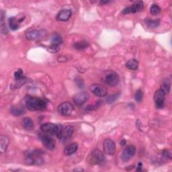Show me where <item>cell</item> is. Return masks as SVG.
Returning <instances> with one entry per match:
<instances>
[{"label":"cell","mask_w":172,"mask_h":172,"mask_svg":"<svg viewBox=\"0 0 172 172\" xmlns=\"http://www.w3.org/2000/svg\"><path fill=\"white\" fill-rule=\"evenodd\" d=\"M161 11V8L157 5V4H153L150 8V12L153 15H157L158 13H159Z\"/></svg>","instance_id":"obj_28"},{"label":"cell","mask_w":172,"mask_h":172,"mask_svg":"<svg viewBox=\"0 0 172 172\" xmlns=\"http://www.w3.org/2000/svg\"><path fill=\"white\" fill-rule=\"evenodd\" d=\"M143 7L144 5L143 2H137L131 6L124 8L122 10V13H124V14H127V13H134L141 12L143 10Z\"/></svg>","instance_id":"obj_13"},{"label":"cell","mask_w":172,"mask_h":172,"mask_svg":"<svg viewBox=\"0 0 172 172\" xmlns=\"http://www.w3.org/2000/svg\"><path fill=\"white\" fill-rule=\"evenodd\" d=\"M120 144L121 146H124L127 144V141L125 140V139H122V140H121V141H120Z\"/></svg>","instance_id":"obj_36"},{"label":"cell","mask_w":172,"mask_h":172,"mask_svg":"<svg viewBox=\"0 0 172 172\" xmlns=\"http://www.w3.org/2000/svg\"><path fill=\"white\" fill-rule=\"evenodd\" d=\"M147 25L149 28H157L159 25V20L147 19L145 21Z\"/></svg>","instance_id":"obj_27"},{"label":"cell","mask_w":172,"mask_h":172,"mask_svg":"<svg viewBox=\"0 0 172 172\" xmlns=\"http://www.w3.org/2000/svg\"><path fill=\"white\" fill-rule=\"evenodd\" d=\"M14 77L15 80H19V79H22L24 77V72H23L22 69H17L14 72Z\"/></svg>","instance_id":"obj_30"},{"label":"cell","mask_w":172,"mask_h":172,"mask_svg":"<svg viewBox=\"0 0 172 172\" xmlns=\"http://www.w3.org/2000/svg\"><path fill=\"white\" fill-rule=\"evenodd\" d=\"M25 104L26 108L30 111H40L46 109L47 107V102L40 97L27 96Z\"/></svg>","instance_id":"obj_1"},{"label":"cell","mask_w":172,"mask_h":172,"mask_svg":"<svg viewBox=\"0 0 172 172\" xmlns=\"http://www.w3.org/2000/svg\"><path fill=\"white\" fill-rule=\"evenodd\" d=\"M166 94L161 89L155 91L154 94V100L156 108L158 109H162L165 105V99Z\"/></svg>","instance_id":"obj_8"},{"label":"cell","mask_w":172,"mask_h":172,"mask_svg":"<svg viewBox=\"0 0 172 172\" xmlns=\"http://www.w3.org/2000/svg\"><path fill=\"white\" fill-rule=\"evenodd\" d=\"M40 36V32L38 30H31L26 32V37L30 40H35L39 39Z\"/></svg>","instance_id":"obj_17"},{"label":"cell","mask_w":172,"mask_h":172,"mask_svg":"<svg viewBox=\"0 0 172 172\" xmlns=\"http://www.w3.org/2000/svg\"><path fill=\"white\" fill-rule=\"evenodd\" d=\"M118 94H116L114 96H110L108 99H107V102H108V103H112L116 100L118 98Z\"/></svg>","instance_id":"obj_32"},{"label":"cell","mask_w":172,"mask_h":172,"mask_svg":"<svg viewBox=\"0 0 172 172\" xmlns=\"http://www.w3.org/2000/svg\"><path fill=\"white\" fill-rule=\"evenodd\" d=\"M90 90L93 94L97 97H104L108 93L107 88L103 85L98 84V83L92 84L90 87Z\"/></svg>","instance_id":"obj_9"},{"label":"cell","mask_w":172,"mask_h":172,"mask_svg":"<svg viewBox=\"0 0 172 172\" xmlns=\"http://www.w3.org/2000/svg\"><path fill=\"white\" fill-rule=\"evenodd\" d=\"M91 161L95 164L103 165L106 163V158L102 153L99 149H95L91 153Z\"/></svg>","instance_id":"obj_7"},{"label":"cell","mask_w":172,"mask_h":172,"mask_svg":"<svg viewBox=\"0 0 172 172\" xmlns=\"http://www.w3.org/2000/svg\"><path fill=\"white\" fill-rule=\"evenodd\" d=\"M163 155L166 158H168V159H171V153L169 150H164L163 151Z\"/></svg>","instance_id":"obj_34"},{"label":"cell","mask_w":172,"mask_h":172,"mask_svg":"<svg viewBox=\"0 0 172 172\" xmlns=\"http://www.w3.org/2000/svg\"><path fill=\"white\" fill-rule=\"evenodd\" d=\"M59 50H60V46L55 45V44H51L50 46H49L48 48V50L52 53H57Z\"/></svg>","instance_id":"obj_31"},{"label":"cell","mask_w":172,"mask_h":172,"mask_svg":"<svg viewBox=\"0 0 172 172\" xmlns=\"http://www.w3.org/2000/svg\"><path fill=\"white\" fill-rule=\"evenodd\" d=\"M43 133L51 135H55L59 139H61L64 128L61 124H56L53 123H44L40 127Z\"/></svg>","instance_id":"obj_2"},{"label":"cell","mask_w":172,"mask_h":172,"mask_svg":"<svg viewBox=\"0 0 172 172\" xmlns=\"http://www.w3.org/2000/svg\"><path fill=\"white\" fill-rule=\"evenodd\" d=\"M134 98L138 102H141L143 98V93L141 90H138L136 91L135 95H134Z\"/></svg>","instance_id":"obj_29"},{"label":"cell","mask_w":172,"mask_h":172,"mask_svg":"<svg viewBox=\"0 0 172 172\" xmlns=\"http://www.w3.org/2000/svg\"><path fill=\"white\" fill-rule=\"evenodd\" d=\"M103 149L106 154L112 155L116 152L115 143L110 138H106L103 143Z\"/></svg>","instance_id":"obj_11"},{"label":"cell","mask_w":172,"mask_h":172,"mask_svg":"<svg viewBox=\"0 0 172 172\" xmlns=\"http://www.w3.org/2000/svg\"><path fill=\"white\" fill-rule=\"evenodd\" d=\"M110 2H111L110 1H102V2H100V3L101 4H105V3H108Z\"/></svg>","instance_id":"obj_37"},{"label":"cell","mask_w":172,"mask_h":172,"mask_svg":"<svg viewBox=\"0 0 172 172\" xmlns=\"http://www.w3.org/2000/svg\"><path fill=\"white\" fill-rule=\"evenodd\" d=\"M142 166H143V164H142V163H138V166H137V171H141V169H142Z\"/></svg>","instance_id":"obj_35"},{"label":"cell","mask_w":172,"mask_h":172,"mask_svg":"<svg viewBox=\"0 0 172 172\" xmlns=\"http://www.w3.org/2000/svg\"><path fill=\"white\" fill-rule=\"evenodd\" d=\"M74 171H83V169H74Z\"/></svg>","instance_id":"obj_38"},{"label":"cell","mask_w":172,"mask_h":172,"mask_svg":"<svg viewBox=\"0 0 172 172\" xmlns=\"http://www.w3.org/2000/svg\"><path fill=\"white\" fill-rule=\"evenodd\" d=\"M39 138L43 144V145L49 150H53L55 147V143L53 139L51 138L48 134L45 133H40L39 135Z\"/></svg>","instance_id":"obj_6"},{"label":"cell","mask_w":172,"mask_h":172,"mask_svg":"<svg viewBox=\"0 0 172 172\" xmlns=\"http://www.w3.org/2000/svg\"><path fill=\"white\" fill-rule=\"evenodd\" d=\"M125 66H126L128 69H130V70L135 71L138 67V62L136 59H133L128 61L126 65H125Z\"/></svg>","instance_id":"obj_21"},{"label":"cell","mask_w":172,"mask_h":172,"mask_svg":"<svg viewBox=\"0 0 172 172\" xmlns=\"http://www.w3.org/2000/svg\"><path fill=\"white\" fill-rule=\"evenodd\" d=\"M71 11L68 9H63V10L60 11L57 16H56V19L60 22H66L68 21L70 18L71 17Z\"/></svg>","instance_id":"obj_14"},{"label":"cell","mask_w":172,"mask_h":172,"mask_svg":"<svg viewBox=\"0 0 172 172\" xmlns=\"http://www.w3.org/2000/svg\"><path fill=\"white\" fill-rule=\"evenodd\" d=\"M27 81H28V79L25 77L19 79V80H16L11 84V89L15 90V89H18V88H20L22 87V86H24Z\"/></svg>","instance_id":"obj_19"},{"label":"cell","mask_w":172,"mask_h":172,"mask_svg":"<svg viewBox=\"0 0 172 172\" xmlns=\"http://www.w3.org/2000/svg\"><path fill=\"white\" fill-rule=\"evenodd\" d=\"M102 81L106 85H108L110 87H114L119 82V77L116 72L108 70L102 74Z\"/></svg>","instance_id":"obj_4"},{"label":"cell","mask_w":172,"mask_h":172,"mask_svg":"<svg viewBox=\"0 0 172 172\" xmlns=\"http://www.w3.org/2000/svg\"><path fill=\"white\" fill-rule=\"evenodd\" d=\"M89 46V43L86 41L82 40V41H79L74 44V48H75L76 50H83L86 48H87Z\"/></svg>","instance_id":"obj_25"},{"label":"cell","mask_w":172,"mask_h":172,"mask_svg":"<svg viewBox=\"0 0 172 172\" xmlns=\"http://www.w3.org/2000/svg\"><path fill=\"white\" fill-rule=\"evenodd\" d=\"M74 132V128L72 126H67L63 129V131L61 135V138L60 140H61L63 143H65L70 139L73 135Z\"/></svg>","instance_id":"obj_15"},{"label":"cell","mask_w":172,"mask_h":172,"mask_svg":"<svg viewBox=\"0 0 172 172\" xmlns=\"http://www.w3.org/2000/svg\"><path fill=\"white\" fill-rule=\"evenodd\" d=\"M78 148V145L76 143H72L69 145H67L64 149V153L65 155L69 156V155H71L75 153Z\"/></svg>","instance_id":"obj_16"},{"label":"cell","mask_w":172,"mask_h":172,"mask_svg":"<svg viewBox=\"0 0 172 172\" xmlns=\"http://www.w3.org/2000/svg\"><path fill=\"white\" fill-rule=\"evenodd\" d=\"M136 153V148L134 147L133 145H130L124 149L123 151L122 155H121V159L124 162H127L129 161L131 158L135 155Z\"/></svg>","instance_id":"obj_12"},{"label":"cell","mask_w":172,"mask_h":172,"mask_svg":"<svg viewBox=\"0 0 172 172\" xmlns=\"http://www.w3.org/2000/svg\"><path fill=\"white\" fill-rule=\"evenodd\" d=\"M170 88H171V84L170 81L168 80H165L163 81L161 86V90L164 91L165 94H169L170 91Z\"/></svg>","instance_id":"obj_26"},{"label":"cell","mask_w":172,"mask_h":172,"mask_svg":"<svg viewBox=\"0 0 172 172\" xmlns=\"http://www.w3.org/2000/svg\"><path fill=\"white\" fill-rule=\"evenodd\" d=\"M22 126L27 131H30L34 128V123L30 118H24L22 120Z\"/></svg>","instance_id":"obj_23"},{"label":"cell","mask_w":172,"mask_h":172,"mask_svg":"<svg viewBox=\"0 0 172 172\" xmlns=\"http://www.w3.org/2000/svg\"><path fill=\"white\" fill-rule=\"evenodd\" d=\"M90 98V95L87 92L81 91L76 94L73 97V102L77 106H81Z\"/></svg>","instance_id":"obj_10"},{"label":"cell","mask_w":172,"mask_h":172,"mask_svg":"<svg viewBox=\"0 0 172 172\" xmlns=\"http://www.w3.org/2000/svg\"><path fill=\"white\" fill-rule=\"evenodd\" d=\"M43 153L40 150H34L28 153L26 155L25 161L29 165H40L44 162Z\"/></svg>","instance_id":"obj_3"},{"label":"cell","mask_w":172,"mask_h":172,"mask_svg":"<svg viewBox=\"0 0 172 172\" xmlns=\"http://www.w3.org/2000/svg\"><path fill=\"white\" fill-rule=\"evenodd\" d=\"M50 43H51V44L60 46V44H61L63 43V39L61 38V36L59 34L55 33L52 36V37H51Z\"/></svg>","instance_id":"obj_24"},{"label":"cell","mask_w":172,"mask_h":172,"mask_svg":"<svg viewBox=\"0 0 172 172\" xmlns=\"http://www.w3.org/2000/svg\"><path fill=\"white\" fill-rule=\"evenodd\" d=\"M21 20L22 21L23 20H16V18L14 17H12L9 19V26H10L11 30H16L20 27V23L21 22Z\"/></svg>","instance_id":"obj_20"},{"label":"cell","mask_w":172,"mask_h":172,"mask_svg":"<svg viewBox=\"0 0 172 172\" xmlns=\"http://www.w3.org/2000/svg\"><path fill=\"white\" fill-rule=\"evenodd\" d=\"M10 112L13 115L16 116V117H20V116L24 114L25 110L22 107L20 106H12Z\"/></svg>","instance_id":"obj_22"},{"label":"cell","mask_w":172,"mask_h":172,"mask_svg":"<svg viewBox=\"0 0 172 172\" xmlns=\"http://www.w3.org/2000/svg\"><path fill=\"white\" fill-rule=\"evenodd\" d=\"M74 110L73 106L70 103V102H63L61 104H59L57 111L59 114H61L64 117H68V116H70L73 111Z\"/></svg>","instance_id":"obj_5"},{"label":"cell","mask_w":172,"mask_h":172,"mask_svg":"<svg viewBox=\"0 0 172 172\" xmlns=\"http://www.w3.org/2000/svg\"><path fill=\"white\" fill-rule=\"evenodd\" d=\"M9 143H10V141H9V138L7 136L1 135L0 137V149H1L2 153L6 151Z\"/></svg>","instance_id":"obj_18"},{"label":"cell","mask_w":172,"mask_h":172,"mask_svg":"<svg viewBox=\"0 0 172 172\" xmlns=\"http://www.w3.org/2000/svg\"><path fill=\"white\" fill-rule=\"evenodd\" d=\"M2 21V24H1V31L3 34H7L8 30L6 28V24L3 23V20H1Z\"/></svg>","instance_id":"obj_33"}]
</instances>
